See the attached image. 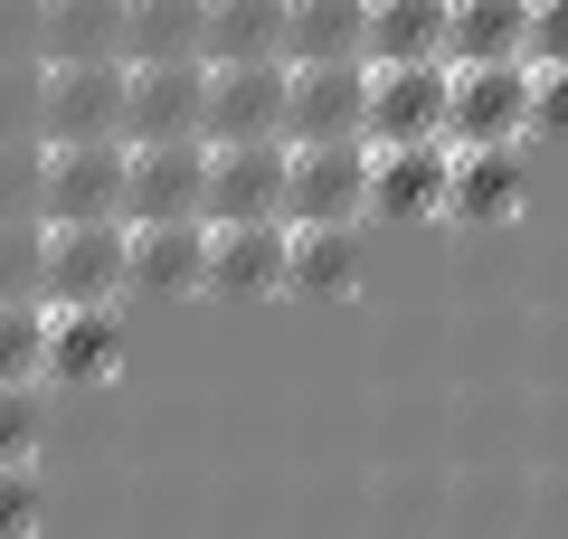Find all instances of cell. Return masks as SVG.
<instances>
[{
    "label": "cell",
    "mask_w": 568,
    "mask_h": 539,
    "mask_svg": "<svg viewBox=\"0 0 568 539\" xmlns=\"http://www.w3.org/2000/svg\"><path fill=\"white\" fill-rule=\"evenodd\" d=\"M29 520H39V482L29 464H0V539H29Z\"/></svg>",
    "instance_id": "3957f363"
},
{
    "label": "cell",
    "mask_w": 568,
    "mask_h": 539,
    "mask_svg": "<svg viewBox=\"0 0 568 539\" xmlns=\"http://www.w3.org/2000/svg\"><path fill=\"white\" fill-rule=\"evenodd\" d=\"M114 332L123 322L104 313V303H58V313H48V369H58V379H95L104 359H114Z\"/></svg>",
    "instance_id": "6da1fadb"
},
{
    "label": "cell",
    "mask_w": 568,
    "mask_h": 539,
    "mask_svg": "<svg viewBox=\"0 0 568 539\" xmlns=\"http://www.w3.org/2000/svg\"><path fill=\"white\" fill-rule=\"evenodd\" d=\"M39 436V388H0V464H29Z\"/></svg>",
    "instance_id": "7a4b0ae2"
}]
</instances>
